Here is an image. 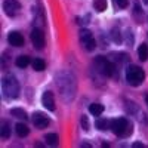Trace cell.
Segmentation results:
<instances>
[{
  "mask_svg": "<svg viewBox=\"0 0 148 148\" xmlns=\"http://www.w3.org/2000/svg\"><path fill=\"white\" fill-rule=\"evenodd\" d=\"M2 92L6 99H15L19 95V83L14 76H5L2 79Z\"/></svg>",
  "mask_w": 148,
  "mask_h": 148,
  "instance_id": "6da1fadb",
  "label": "cell"
},
{
  "mask_svg": "<svg viewBox=\"0 0 148 148\" xmlns=\"http://www.w3.org/2000/svg\"><path fill=\"white\" fill-rule=\"evenodd\" d=\"M110 126H111V130H113L117 136H129L132 133V125L123 117L114 119L110 123Z\"/></svg>",
  "mask_w": 148,
  "mask_h": 148,
  "instance_id": "7a4b0ae2",
  "label": "cell"
},
{
  "mask_svg": "<svg viewBox=\"0 0 148 148\" xmlns=\"http://www.w3.org/2000/svg\"><path fill=\"white\" fill-rule=\"evenodd\" d=\"M145 79V73L142 68H139L138 65H130L126 70V80L129 84L132 86H139Z\"/></svg>",
  "mask_w": 148,
  "mask_h": 148,
  "instance_id": "3957f363",
  "label": "cell"
},
{
  "mask_svg": "<svg viewBox=\"0 0 148 148\" xmlns=\"http://www.w3.org/2000/svg\"><path fill=\"white\" fill-rule=\"evenodd\" d=\"M95 67L99 70V73H102L104 76H113L114 70H116L114 64L110 62V61H107V59L102 58V56H98V58L95 59Z\"/></svg>",
  "mask_w": 148,
  "mask_h": 148,
  "instance_id": "277c9868",
  "label": "cell"
},
{
  "mask_svg": "<svg viewBox=\"0 0 148 148\" xmlns=\"http://www.w3.org/2000/svg\"><path fill=\"white\" fill-rule=\"evenodd\" d=\"M80 40H82L84 49H86V51H89V52L93 51V49L96 47V42H95L93 36H92V33L89 30H82L80 31Z\"/></svg>",
  "mask_w": 148,
  "mask_h": 148,
  "instance_id": "5b68a950",
  "label": "cell"
},
{
  "mask_svg": "<svg viewBox=\"0 0 148 148\" xmlns=\"http://www.w3.org/2000/svg\"><path fill=\"white\" fill-rule=\"evenodd\" d=\"M3 10L8 16H15L21 10V3L18 0H5L3 2Z\"/></svg>",
  "mask_w": 148,
  "mask_h": 148,
  "instance_id": "8992f818",
  "label": "cell"
},
{
  "mask_svg": "<svg viewBox=\"0 0 148 148\" xmlns=\"http://www.w3.org/2000/svg\"><path fill=\"white\" fill-rule=\"evenodd\" d=\"M31 42H33L34 47L43 49V46H45V34L40 28H34L31 31Z\"/></svg>",
  "mask_w": 148,
  "mask_h": 148,
  "instance_id": "52a82bcc",
  "label": "cell"
},
{
  "mask_svg": "<svg viewBox=\"0 0 148 148\" xmlns=\"http://www.w3.org/2000/svg\"><path fill=\"white\" fill-rule=\"evenodd\" d=\"M33 123H34V126L37 129H45V127L49 126L51 120H49L45 114H42V113H34L33 114Z\"/></svg>",
  "mask_w": 148,
  "mask_h": 148,
  "instance_id": "ba28073f",
  "label": "cell"
},
{
  "mask_svg": "<svg viewBox=\"0 0 148 148\" xmlns=\"http://www.w3.org/2000/svg\"><path fill=\"white\" fill-rule=\"evenodd\" d=\"M8 42H9L12 46H15V47H21V46H24V37H22V34H19L18 31H12V33H9V36H8Z\"/></svg>",
  "mask_w": 148,
  "mask_h": 148,
  "instance_id": "9c48e42d",
  "label": "cell"
},
{
  "mask_svg": "<svg viewBox=\"0 0 148 148\" xmlns=\"http://www.w3.org/2000/svg\"><path fill=\"white\" fill-rule=\"evenodd\" d=\"M42 104L45 108H47L49 111L55 110V99H53V93L52 92H45L42 96Z\"/></svg>",
  "mask_w": 148,
  "mask_h": 148,
  "instance_id": "30bf717a",
  "label": "cell"
},
{
  "mask_svg": "<svg viewBox=\"0 0 148 148\" xmlns=\"http://www.w3.org/2000/svg\"><path fill=\"white\" fill-rule=\"evenodd\" d=\"M15 130H16V135H18V136H21V138L27 136L28 132H30L28 126H27V125H24V123H18V125L15 126Z\"/></svg>",
  "mask_w": 148,
  "mask_h": 148,
  "instance_id": "8fae6325",
  "label": "cell"
},
{
  "mask_svg": "<svg viewBox=\"0 0 148 148\" xmlns=\"http://www.w3.org/2000/svg\"><path fill=\"white\" fill-rule=\"evenodd\" d=\"M89 113L93 114V116H101L104 113V105H101V104H92V105H89Z\"/></svg>",
  "mask_w": 148,
  "mask_h": 148,
  "instance_id": "7c38bea8",
  "label": "cell"
},
{
  "mask_svg": "<svg viewBox=\"0 0 148 148\" xmlns=\"http://www.w3.org/2000/svg\"><path fill=\"white\" fill-rule=\"evenodd\" d=\"M10 114L14 116V117H16V119H22V120H27L28 119L27 113L22 108H12L10 110Z\"/></svg>",
  "mask_w": 148,
  "mask_h": 148,
  "instance_id": "4fadbf2b",
  "label": "cell"
},
{
  "mask_svg": "<svg viewBox=\"0 0 148 148\" xmlns=\"http://www.w3.org/2000/svg\"><path fill=\"white\" fill-rule=\"evenodd\" d=\"M15 64H16V67H19V68H25V67L30 64V58L25 56V55H21V56L16 58Z\"/></svg>",
  "mask_w": 148,
  "mask_h": 148,
  "instance_id": "5bb4252c",
  "label": "cell"
},
{
  "mask_svg": "<svg viewBox=\"0 0 148 148\" xmlns=\"http://www.w3.org/2000/svg\"><path fill=\"white\" fill-rule=\"evenodd\" d=\"M0 135H2L3 139H8V138L10 136V126H9V123H6V121L2 123V127H0Z\"/></svg>",
  "mask_w": 148,
  "mask_h": 148,
  "instance_id": "9a60e30c",
  "label": "cell"
},
{
  "mask_svg": "<svg viewBox=\"0 0 148 148\" xmlns=\"http://www.w3.org/2000/svg\"><path fill=\"white\" fill-rule=\"evenodd\" d=\"M138 56H139L141 61H147V59H148V47H147V45L142 43V45L138 47Z\"/></svg>",
  "mask_w": 148,
  "mask_h": 148,
  "instance_id": "2e32d148",
  "label": "cell"
},
{
  "mask_svg": "<svg viewBox=\"0 0 148 148\" xmlns=\"http://www.w3.org/2000/svg\"><path fill=\"white\" fill-rule=\"evenodd\" d=\"M33 68L36 70V71H43L45 68H46V62L43 59H40V58H36L34 61H33Z\"/></svg>",
  "mask_w": 148,
  "mask_h": 148,
  "instance_id": "e0dca14e",
  "label": "cell"
},
{
  "mask_svg": "<svg viewBox=\"0 0 148 148\" xmlns=\"http://www.w3.org/2000/svg\"><path fill=\"white\" fill-rule=\"evenodd\" d=\"M107 5H108L107 0H95V3H93V6L98 12H104L107 9Z\"/></svg>",
  "mask_w": 148,
  "mask_h": 148,
  "instance_id": "ac0fdd59",
  "label": "cell"
},
{
  "mask_svg": "<svg viewBox=\"0 0 148 148\" xmlns=\"http://www.w3.org/2000/svg\"><path fill=\"white\" fill-rule=\"evenodd\" d=\"M45 139L49 145H56L58 144V135L56 133H47L45 136Z\"/></svg>",
  "mask_w": 148,
  "mask_h": 148,
  "instance_id": "d6986e66",
  "label": "cell"
},
{
  "mask_svg": "<svg viewBox=\"0 0 148 148\" xmlns=\"http://www.w3.org/2000/svg\"><path fill=\"white\" fill-rule=\"evenodd\" d=\"M108 120L107 119H98L96 120V127L99 129V130H107V127H108Z\"/></svg>",
  "mask_w": 148,
  "mask_h": 148,
  "instance_id": "ffe728a7",
  "label": "cell"
},
{
  "mask_svg": "<svg viewBox=\"0 0 148 148\" xmlns=\"http://www.w3.org/2000/svg\"><path fill=\"white\" fill-rule=\"evenodd\" d=\"M111 39H113V42L117 43V45L121 43V34L117 28H113V31H111Z\"/></svg>",
  "mask_w": 148,
  "mask_h": 148,
  "instance_id": "44dd1931",
  "label": "cell"
},
{
  "mask_svg": "<svg viewBox=\"0 0 148 148\" xmlns=\"http://www.w3.org/2000/svg\"><path fill=\"white\" fill-rule=\"evenodd\" d=\"M114 3H116V6L125 9V8H127V5H129V0H114Z\"/></svg>",
  "mask_w": 148,
  "mask_h": 148,
  "instance_id": "7402d4cb",
  "label": "cell"
},
{
  "mask_svg": "<svg viewBox=\"0 0 148 148\" xmlns=\"http://www.w3.org/2000/svg\"><path fill=\"white\" fill-rule=\"evenodd\" d=\"M82 126H83V129L84 130H89V120H88V117L86 116H82Z\"/></svg>",
  "mask_w": 148,
  "mask_h": 148,
  "instance_id": "603a6c76",
  "label": "cell"
},
{
  "mask_svg": "<svg viewBox=\"0 0 148 148\" xmlns=\"http://www.w3.org/2000/svg\"><path fill=\"white\" fill-rule=\"evenodd\" d=\"M142 14V10H141V6H139V3H135V15L136 16H139Z\"/></svg>",
  "mask_w": 148,
  "mask_h": 148,
  "instance_id": "cb8c5ba5",
  "label": "cell"
},
{
  "mask_svg": "<svg viewBox=\"0 0 148 148\" xmlns=\"http://www.w3.org/2000/svg\"><path fill=\"white\" fill-rule=\"evenodd\" d=\"M133 147H135V148H141V147H144V145H142L141 142H135V144H133Z\"/></svg>",
  "mask_w": 148,
  "mask_h": 148,
  "instance_id": "d4e9b609",
  "label": "cell"
},
{
  "mask_svg": "<svg viewBox=\"0 0 148 148\" xmlns=\"http://www.w3.org/2000/svg\"><path fill=\"white\" fill-rule=\"evenodd\" d=\"M145 102H147V105H148V93L145 95Z\"/></svg>",
  "mask_w": 148,
  "mask_h": 148,
  "instance_id": "484cf974",
  "label": "cell"
},
{
  "mask_svg": "<svg viewBox=\"0 0 148 148\" xmlns=\"http://www.w3.org/2000/svg\"><path fill=\"white\" fill-rule=\"evenodd\" d=\"M145 3H148V0H145Z\"/></svg>",
  "mask_w": 148,
  "mask_h": 148,
  "instance_id": "4316f807",
  "label": "cell"
}]
</instances>
